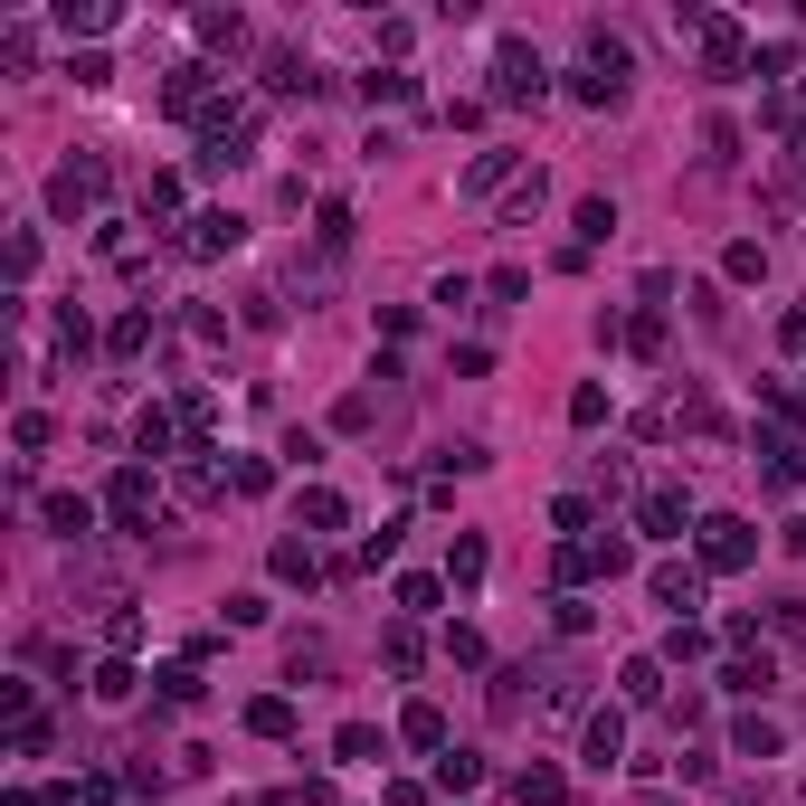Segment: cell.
Returning a JSON list of instances; mask_svg holds the SVG:
<instances>
[{
    "label": "cell",
    "mask_w": 806,
    "mask_h": 806,
    "mask_svg": "<svg viewBox=\"0 0 806 806\" xmlns=\"http://www.w3.org/2000/svg\"><path fill=\"white\" fill-rule=\"evenodd\" d=\"M655 598H664L674 616H684V608H702V569H674V560H664V569H655Z\"/></svg>",
    "instance_id": "52a82bcc"
},
{
    "label": "cell",
    "mask_w": 806,
    "mask_h": 806,
    "mask_svg": "<svg viewBox=\"0 0 806 806\" xmlns=\"http://www.w3.org/2000/svg\"><path fill=\"white\" fill-rule=\"evenodd\" d=\"M702 57H711V76H740V29L731 20H702Z\"/></svg>",
    "instance_id": "9c48e42d"
},
{
    "label": "cell",
    "mask_w": 806,
    "mask_h": 806,
    "mask_svg": "<svg viewBox=\"0 0 806 806\" xmlns=\"http://www.w3.org/2000/svg\"><path fill=\"white\" fill-rule=\"evenodd\" d=\"M105 513H115L123 531H142V522H152V484H142V474H115V494H105Z\"/></svg>",
    "instance_id": "277c9868"
},
{
    "label": "cell",
    "mask_w": 806,
    "mask_h": 806,
    "mask_svg": "<svg viewBox=\"0 0 806 806\" xmlns=\"http://www.w3.org/2000/svg\"><path fill=\"white\" fill-rule=\"evenodd\" d=\"M247 731H257V740H284V731H294V702H276V692L247 702Z\"/></svg>",
    "instance_id": "30bf717a"
},
{
    "label": "cell",
    "mask_w": 806,
    "mask_h": 806,
    "mask_svg": "<svg viewBox=\"0 0 806 806\" xmlns=\"http://www.w3.org/2000/svg\"><path fill=\"white\" fill-rule=\"evenodd\" d=\"M740 759H778V721H740Z\"/></svg>",
    "instance_id": "5bb4252c"
},
{
    "label": "cell",
    "mask_w": 806,
    "mask_h": 806,
    "mask_svg": "<svg viewBox=\"0 0 806 806\" xmlns=\"http://www.w3.org/2000/svg\"><path fill=\"white\" fill-rule=\"evenodd\" d=\"M474 778H484V759H474V750H447V759H437V787H474Z\"/></svg>",
    "instance_id": "4fadbf2b"
},
{
    "label": "cell",
    "mask_w": 806,
    "mask_h": 806,
    "mask_svg": "<svg viewBox=\"0 0 806 806\" xmlns=\"http://www.w3.org/2000/svg\"><path fill=\"white\" fill-rule=\"evenodd\" d=\"M522 806H560V769H522Z\"/></svg>",
    "instance_id": "9a60e30c"
},
{
    "label": "cell",
    "mask_w": 806,
    "mask_h": 806,
    "mask_svg": "<svg viewBox=\"0 0 806 806\" xmlns=\"http://www.w3.org/2000/svg\"><path fill=\"white\" fill-rule=\"evenodd\" d=\"M645 531L674 541V531H684V494H645Z\"/></svg>",
    "instance_id": "8fae6325"
},
{
    "label": "cell",
    "mask_w": 806,
    "mask_h": 806,
    "mask_svg": "<svg viewBox=\"0 0 806 806\" xmlns=\"http://www.w3.org/2000/svg\"><path fill=\"white\" fill-rule=\"evenodd\" d=\"M579 750H589V769H616V759H626V721H616V711H598Z\"/></svg>",
    "instance_id": "8992f818"
},
{
    "label": "cell",
    "mask_w": 806,
    "mask_h": 806,
    "mask_svg": "<svg viewBox=\"0 0 806 806\" xmlns=\"http://www.w3.org/2000/svg\"><path fill=\"white\" fill-rule=\"evenodd\" d=\"M494 76H503V105H522V95H541V57H531V47H503V57H494Z\"/></svg>",
    "instance_id": "7a4b0ae2"
},
{
    "label": "cell",
    "mask_w": 806,
    "mask_h": 806,
    "mask_svg": "<svg viewBox=\"0 0 806 806\" xmlns=\"http://www.w3.org/2000/svg\"><path fill=\"white\" fill-rule=\"evenodd\" d=\"M616 228V209H608V200H579V237H589V247H598V237H608Z\"/></svg>",
    "instance_id": "ac0fdd59"
},
{
    "label": "cell",
    "mask_w": 806,
    "mask_h": 806,
    "mask_svg": "<svg viewBox=\"0 0 806 806\" xmlns=\"http://www.w3.org/2000/svg\"><path fill=\"white\" fill-rule=\"evenodd\" d=\"M702 569H750V522H740V513H711L702 522Z\"/></svg>",
    "instance_id": "6da1fadb"
},
{
    "label": "cell",
    "mask_w": 806,
    "mask_h": 806,
    "mask_svg": "<svg viewBox=\"0 0 806 806\" xmlns=\"http://www.w3.org/2000/svg\"><path fill=\"white\" fill-rule=\"evenodd\" d=\"M47 531L86 541V531H95V503H86V494H47Z\"/></svg>",
    "instance_id": "ba28073f"
},
{
    "label": "cell",
    "mask_w": 806,
    "mask_h": 806,
    "mask_svg": "<svg viewBox=\"0 0 806 806\" xmlns=\"http://www.w3.org/2000/svg\"><path fill=\"white\" fill-rule=\"evenodd\" d=\"M237 237H247V228H237L228 209H209V218H190V257H228Z\"/></svg>",
    "instance_id": "5b68a950"
},
{
    "label": "cell",
    "mask_w": 806,
    "mask_h": 806,
    "mask_svg": "<svg viewBox=\"0 0 806 806\" xmlns=\"http://www.w3.org/2000/svg\"><path fill=\"white\" fill-rule=\"evenodd\" d=\"M408 740H418V750H437V740H447V711H437V702H408Z\"/></svg>",
    "instance_id": "7c38bea8"
},
{
    "label": "cell",
    "mask_w": 806,
    "mask_h": 806,
    "mask_svg": "<svg viewBox=\"0 0 806 806\" xmlns=\"http://www.w3.org/2000/svg\"><path fill=\"white\" fill-rule=\"evenodd\" d=\"M447 579H455V589H474V579H484V541H455V560H447Z\"/></svg>",
    "instance_id": "2e32d148"
},
{
    "label": "cell",
    "mask_w": 806,
    "mask_h": 806,
    "mask_svg": "<svg viewBox=\"0 0 806 806\" xmlns=\"http://www.w3.org/2000/svg\"><path fill=\"white\" fill-rule=\"evenodd\" d=\"M95 190H105V181H95V162H67L57 181H47V209H57V218H76V209L95 200Z\"/></svg>",
    "instance_id": "3957f363"
},
{
    "label": "cell",
    "mask_w": 806,
    "mask_h": 806,
    "mask_svg": "<svg viewBox=\"0 0 806 806\" xmlns=\"http://www.w3.org/2000/svg\"><path fill=\"white\" fill-rule=\"evenodd\" d=\"M304 522H313V531H342L352 513H342V494H304Z\"/></svg>",
    "instance_id": "e0dca14e"
}]
</instances>
